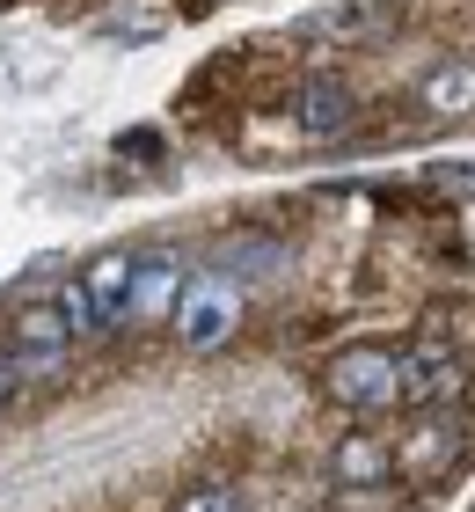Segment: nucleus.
Here are the masks:
<instances>
[{
    "label": "nucleus",
    "instance_id": "14",
    "mask_svg": "<svg viewBox=\"0 0 475 512\" xmlns=\"http://www.w3.org/2000/svg\"><path fill=\"white\" fill-rule=\"evenodd\" d=\"M176 512H242V505H234L227 491H183V505Z\"/></svg>",
    "mask_w": 475,
    "mask_h": 512
},
{
    "label": "nucleus",
    "instance_id": "1",
    "mask_svg": "<svg viewBox=\"0 0 475 512\" xmlns=\"http://www.w3.org/2000/svg\"><path fill=\"white\" fill-rule=\"evenodd\" d=\"M322 388H329V403H344V410H395L402 403V352L395 344H344L337 359L322 366Z\"/></svg>",
    "mask_w": 475,
    "mask_h": 512
},
{
    "label": "nucleus",
    "instance_id": "15",
    "mask_svg": "<svg viewBox=\"0 0 475 512\" xmlns=\"http://www.w3.org/2000/svg\"><path fill=\"white\" fill-rule=\"evenodd\" d=\"M117 154H125V161H161V139L154 132H125V139H117Z\"/></svg>",
    "mask_w": 475,
    "mask_h": 512
},
{
    "label": "nucleus",
    "instance_id": "8",
    "mask_svg": "<svg viewBox=\"0 0 475 512\" xmlns=\"http://www.w3.org/2000/svg\"><path fill=\"white\" fill-rule=\"evenodd\" d=\"M132 264H139L132 249H103V256H95V264L81 271V286H88V300H95V315H103V337L117 330V315H125V286H132Z\"/></svg>",
    "mask_w": 475,
    "mask_h": 512
},
{
    "label": "nucleus",
    "instance_id": "12",
    "mask_svg": "<svg viewBox=\"0 0 475 512\" xmlns=\"http://www.w3.org/2000/svg\"><path fill=\"white\" fill-rule=\"evenodd\" d=\"M271 264H285V249L271 242V235H242V242H227V256H220V264H212V271H271Z\"/></svg>",
    "mask_w": 475,
    "mask_h": 512
},
{
    "label": "nucleus",
    "instance_id": "10",
    "mask_svg": "<svg viewBox=\"0 0 475 512\" xmlns=\"http://www.w3.org/2000/svg\"><path fill=\"white\" fill-rule=\"evenodd\" d=\"M395 0H337L322 22H315V37H344V44H366V37H388L395 30Z\"/></svg>",
    "mask_w": 475,
    "mask_h": 512
},
{
    "label": "nucleus",
    "instance_id": "11",
    "mask_svg": "<svg viewBox=\"0 0 475 512\" xmlns=\"http://www.w3.org/2000/svg\"><path fill=\"white\" fill-rule=\"evenodd\" d=\"M15 352H74V330H66L59 300H37V308H22V322H15Z\"/></svg>",
    "mask_w": 475,
    "mask_h": 512
},
{
    "label": "nucleus",
    "instance_id": "4",
    "mask_svg": "<svg viewBox=\"0 0 475 512\" xmlns=\"http://www.w3.org/2000/svg\"><path fill=\"white\" fill-rule=\"evenodd\" d=\"M190 286L183 256L176 249H147L132 264V286H125V315H117V330H154L161 315H176V300Z\"/></svg>",
    "mask_w": 475,
    "mask_h": 512
},
{
    "label": "nucleus",
    "instance_id": "7",
    "mask_svg": "<svg viewBox=\"0 0 475 512\" xmlns=\"http://www.w3.org/2000/svg\"><path fill=\"white\" fill-rule=\"evenodd\" d=\"M388 476H395L388 439H373V432H344L337 447H329V483H337V491H388Z\"/></svg>",
    "mask_w": 475,
    "mask_h": 512
},
{
    "label": "nucleus",
    "instance_id": "6",
    "mask_svg": "<svg viewBox=\"0 0 475 512\" xmlns=\"http://www.w3.org/2000/svg\"><path fill=\"white\" fill-rule=\"evenodd\" d=\"M461 403L454 410H424L417 425H410V439H402V469L410 476H446L461 461Z\"/></svg>",
    "mask_w": 475,
    "mask_h": 512
},
{
    "label": "nucleus",
    "instance_id": "5",
    "mask_svg": "<svg viewBox=\"0 0 475 512\" xmlns=\"http://www.w3.org/2000/svg\"><path fill=\"white\" fill-rule=\"evenodd\" d=\"M351 125H359V96H351L344 81H300L293 88V132L300 139H315V147H337V139H351Z\"/></svg>",
    "mask_w": 475,
    "mask_h": 512
},
{
    "label": "nucleus",
    "instance_id": "2",
    "mask_svg": "<svg viewBox=\"0 0 475 512\" xmlns=\"http://www.w3.org/2000/svg\"><path fill=\"white\" fill-rule=\"evenodd\" d=\"M234 322H242V278L227 271H190V286L176 300V337L190 352H212V344L234 337Z\"/></svg>",
    "mask_w": 475,
    "mask_h": 512
},
{
    "label": "nucleus",
    "instance_id": "13",
    "mask_svg": "<svg viewBox=\"0 0 475 512\" xmlns=\"http://www.w3.org/2000/svg\"><path fill=\"white\" fill-rule=\"evenodd\" d=\"M22 388H30V381H22V359H15V344H8V352H0V417L15 410V395H22Z\"/></svg>",
    "mask_w": 475,
    "mask_h": 512
},
{
    "label": "nucleus",
    "instance_id": "9",
    "mask_svg": "<svg viewBox=\"0 0 475 512\" xmlns=\"http://www.w3.org/2000/svg\"><path fill=\"white\" fill-rule=\"evenodd\" d=\"M417 96L432 118H468L475 110V59H439L432 74L417 81Z\"/></svg>",
    "mask_w": 475,
    "mask_h": 512
},
{
    "label": "nucleus",
    "instance_id": "3",
    "mask_svg": "<svg viewBox=\"0 0 475 512\" xmlns=\"http://www.w3.org/2000/svg\"><path fill=\"white\" fill-rule=\"evenodd\" d=\"M461 395H468V359L446 337H410V344H402V403L454 410Z\"/></svg>",
    "mask_w": 475,
    "mask_h": 512
}]
</instances>
